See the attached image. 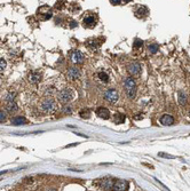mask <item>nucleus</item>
Segmentation results:
<instances>
[{
    "label": "nucleus",
    "mask_w": 190,
    "mask_h": 191,
    "mask_svg": "<svg viewBox=\"0 0 190 191\" xmlns=\"http://www.w3.org/2000/svg\"><path fill=\"white\" fill-rule=\"evenodd\" d=\"M96 23H97V16L96 14H88L86 15L83 20V24H84L85 28L87 29H93L96 26Z\"/></svg>",
    "instance_id": "20e7f679"
},
{
    "label": "nucleus",
    "mask_w": 190,
    "mask_h": 191,
    "mask_svg": "<svg viewBox=\"0 0 190 191\" xmlns=\"http://www.w3.org/2000/svg\"><path fill=\"white\" fill-rule=\"evenodd\" d=\"M80 70L77 68V66H71L69 70H68V78L70 79V80H77L79 77H80Z\"/></svg>",
    "instance_id": "1a4fd4ad"
},
{
    "label": "nucleus",
    "mask_w": 190,
    "mask_h": 191,
    "mask_svg": "<svg viewBox=\"0 0 190 191\" xmlns=\"http://www.w3.org/2000/svg\"><path fill=\"white\" fill-rule=\"evenodd\" d=\"M134 14H135V16H136L137 19H146L149 15L148 7L144 6V5H141V6H139L136 9H135Z\"/></svg>",
    "instance_id": "6e6552de"
},
{
    "label": "nucleus",
    "mask_w": 190,
    "mask_h": 191,
    "mask_svg": "<svg viewBox=\"0 0 190 191\" xmlns=\"http://www.w3.org/2000/svg\"><path fill=\"white\" fill-rule=\"evenodd\" d=\"M79 115L81 118H89L91 117V111L89 110H81Z\"/></svg>",
    "instance_id": "a878e982"
},
{
    "label": "nucleus",
    "mask_w": 190,
    "mask_h": 191,
    "mask_svg": "<svg viewBox=\"0 0 190 191\" xmlns=\"http://www.w3.org/2000/svg\"><path fill=\"white\" fill-rule=\"evenodd\" d=\"M159 51V46L157 43H150L148 46V52L150 54H156Z\"/></svg>",
    "instance_id": "4be33fe9"
},
{
    "label": "nucleus",
    "mask_w": 190,
    "mask_h": 191,
    "mask_svg": "<svg viewBox=\"0 0 190 191\" xmlns=\"http://www.w3.org/2000/svg\"><path fill=\"white\" fill-rule=\"evenodd\" d=\"M127 71L131 76H139L141 72V65L137 62H131L127 64Z\"/></svg>",
    "instance_id": "0eeeda50"
},
{
    "label": "nucleus",
    "mask_w": 190,
    "mask_h": 191,
    "mask_svg": "<svg viewBox=\"0 0 190 191\" xmlns=\"http://www.w3.org/2000/svg\"><path fill=\"white\" fill-rule=\"evenodd\" d=\"M52 11L47 7V6H42L38 9V17L41 20V21H47L49 19H52Z\"/></svg>",
    "instance_id": "423d86ee"
},
{
    "label": "nucleus",
    "mask_w": 190,
    "mask_h": 191,
    "mask_svg": "<svg viewBox=\"0 0 190 191\" xmlns=\"http://www.w3.org/2000/svg\"><path fill=\"white\" fill-rule=\"evenodd\" d=\"M76 25H77V23H76L74 21H71V24H70V26H71V28H74Z\"/></svg>",
    "instance_id": "7c9ffc66"
},
{
    "label": "nucleus",
    "mask_w": 190,
    "mask_h": 191,
    "mask_svg": "<svg viewBox=\"0 0 190 191\" xmlns=\"http://www.w3.org/2000/svg\"><path fill=\"white\" fill-rule=\"evenodd\" d=\"M11 124L14 126H21V125H25L26 124V119L21 116H17V117L11 118Z\"/></svg>",
    "instance_id": "f3484780"
},
{
    "label": "nucleus",
    "mask_w": 190,
    "mask_h": 191,
    "mask_svg": "<svg viewBox=\"0 0 190 191\" xmlns=\"http://www.w3.org/2000/svg\"><path fill=\"white\" fill-rule=\"evenodd\" d=\"M158 156H159V157H164V158H174L173 156H171V155H167V153H163V152H159Z\"/></svg>",
    "instance_id": "c85d7f7f"
},
{
    "label": "nucleus",
    "mask_w": 190,
    "mask_h": 191,
    "mask_svg": "<svg viewBox=\"0 0 190 191\" xmlns=\"http://www.w3.org/2000/svg\"><path fill=\"white\" fill-rule=\"evenodd\" d=\"M6 65H7L6 60L5 58H0V71H4L5 68H6Z\"/></svg>",
    "instance_id": "bb28decb"
},
{
    "label": "nucleus",
    "mask_w": 190,
    "mask_h": 191,
    "mask_svg": "<svg viewBox=\"0 0 190 191\" xmlns=\"http://www.w3.org/2000/svg\"><path fill=\"white\" fill-rule=\"evenodd\" d=\"M143 47V41L141 39H135L134 43H133V48L134 51H141Z\"/></svg>",
    "instance_id": "412c9836"
},
{
    "label": "nucleus",
    "mask_w": 190,
    "mask_h": 191,
    "mask_svg": "<svg viewBox=\"0 0 190 191\" xmlns=\"http://www.w3.org/2000/svg\"><path fill=\"white\" fill-rule=\"evenodd\" d=\"M97 78H99V80L101 81V83H103V84H108L109 83V76L106 72L104 71H100L99 73H97Z\"/></svg>",
    "instance_id": "a211bd4d"
},
{
    "label": "nucleus",
    "mask_w": 190,
    "mask_h": 191,
    "mask_svg": "<svg viewBox=\"0 0 190 191\" xmlns=\"http://www.w3.org/2000/svg\"><path fill=\"white\" fill-rule=\"evenodd\" d=\"M71 61L74 64H81L84 63V55L79 51H74L71 54Z\"/></svg>",
    "instance_id": "9b49d317"
},
{
    "label": "nucleus",
    "mask_w": 190,
    "mask_h": 191,
    "mask_svg": "<svg viewBox=\"0 0 190 191\" xmlns=\"http://www.w3.org/2000/svg\"><path fill=\"white\" fill-rule=\"evenodd\" d=\"M7 119V113L5 112V111H2V110H0V123H2V121H5Z\"/></svg>",
    "instance_id": "cd10ccee"
},
{
    "label": "nucleus",
    "mask_w": 190,
    "mask_h": 191,
    "mask_svg": "<svg viewBox=\"0 0 190 191\" xmlns=\"http://www.w3.org/2000/svg\"><path fill=\"white\" fill-rule=\"evenodd\" d=\"M124 87L126 91V94L128 96V98H134L135 94H136V84L134 81V79L132 77H127L124 81Z\"/></svg>",
    "instance_id": "f03ea898"
},
{
    "label": "nucleus",
    "mask_w": 190,
    "mask_h": 191,
    "mask_svg": "<svg viewBox=\"0 0 190 191\" xmlns=\"http://www.w3.org/2000/svg\"><path fill=\"white\" fill-rule=\"evenodd\" d=\"M160 124L164 126H172L174 124V118L171 115H163L160 117Z\"/></svg>",
    "instance_id": "ddd939ff"
},
{
    "label": "nucleus",
    "mask_w": 190,
    "mask_h": 191,
    "mask_svg": "<svg viewBox=\"0 0 190 191\" xmlns=\"http://www.w3.org/2000/svg\"><path fill=\"white\" fill-rule=\"evenodd\" d=\"M40 79H41V74H40V72H38V71H33V72H31V73L29 74V81L31 84L38 83Z\"/></svg>",
    "instance_id": "dca6fc26"
},
{
    "label": "nucleus",
    "mask_w": 190,
    "mask_h": 191,
    "mask_svg": "<svg viewBox=\"0 0 190 191\" xmlns=\"http://www.w3.org/2000/svg\"><path fill=\"white\" fill-rule=\"evenodd\" d=\"M114 180L112 179H103V180L100 182V188L102 190H112V187H114Z\"/></svg>",
    "instance_id": "f8f14e48"
},
{
    "label": "nucleus",
    "mask_w": 190,
    "mask_h": 191,
    "mask_svg": "<svg viewBox=\"0 0 190 191\" xmlns=\"http://www.w3.org/2000/svg\"><path fill=\"white\" fill-rule=\"evenodd\" d=\"M6 109H7V111H8L9 113H14V112H16V111L19 110V106H17V104H16L14 101H11V102H8Z\"/></svg>",
    "instance_id": "6ab92c4d"
},
{
    "label": "nucleus",
    "mask_w": 190,
    "mask_h": 191,
    "mask_svg": "<svg viewBox=\"0 0 190 191\" xmlns=\"http://www.w3.org/2000/svg\"><path fill=\"white\" fill-rule=\"evenodd\" d=\"M124 2H129V1H132V0H123Z\"/></svg>",
    "instance_id": "2f4dec72"
},
{
    "label": "nucleus",
    "mask_w": 190,
    "mask_h": 191,
    "mask_svg": "<svg viewBox=\"0 0 190 191\" xmlns=\"http://www.w3.org/2000/svg\"><path fill=\"white\" fill-rule=\"evenodd\" d=\"M96 115L99 116V117L101 118V119H109L110 118V111L106 109V108H99L97 110H96Z\"/></svg>",
    "instance_id": "4468645a"
},
{
    "label": "nucleus",
    "mask_w": 190,
    "mask_h": 191,
    "mask_svg": "<svg viewBox=\"0 0 190 191\" xmlns=\"http://www.w3.org/2000/svg\"><path fill=\"white\" fill-rule=\"evenodd\" d=\"M125 121V116L124 115H120V113H118L115 116V123H116L117 125H119V124H121V123H124Z\"/></svg>",
    "instance_id": "b1692460"
},
{
    "label": "nucleus",
    "mask_w": 190,
    "mask_h": 191,
    "mask_svg": "<svg viewBox=\"0 0 190 191\" xmlns=\"http://www.w3.org/2000/svg\"><path fill=\"white\" fill-rule=\"evenodd\" d=\"M86 45H87L88 48H91V49H95V48H97V47L100 46V43H99L97 39H89V40H87Z\"/></svg>",
    "instance_id": "aec40b11"
},
{
    "label": "nucleus",
    "mask_w": 190,
    "mask_h": 191,
    "mask_svg": "<svg viewBox=\"0 0 190 191\" xmlns=\"http://www.w3.org/2000/svg\"><path fill=\"white\" fill-rule=\"evenodd\" d=\"M109 1H110V4L114 5V6H117V5H119V4L121 2V0H109Z\"/></svg>",
    "instance_id": "c756f323"
},
{
    "label": "nucleus",
    "mask_w": 190,
    "mask_h": 191,
    "mask_svg": "<svg viewBox=\"0 0 190 191\" xmlns=\"http://www.w3.org/2000/svg\"><path fill=\"white\" fill-rule=\"evenodd\" d=\"M74 91H72L71 88H68V87L61 89V91L57 93V98H59V101H60L61 103H63V104H66V103L71 102V101L74 100Z\"/></svg>",
    "instance_id": "7ed1b4c3"
},
{
    "label": "nucleus",
    "mask_w": 190,
    "mask_h": 191,
    "mask_svg": "<svg viewBox=\"0 0 190 191\" xmlns=\"http://www.w3.org/2000/svg\"><path fill=\"white\" fill-rule=\"evenodd\" d=\"M178 101L182 106H184L188 102V94L184 91H179L178 92Z\"/></svg>",
    "instance_id": "2eb2a0df"
},
{
    "label": "nucleus",
    "mask_w": 190,
    "mask_h": 191,
    "mask_svg": "<svg viewBox=\"0 0 190 191\" xmlns=\"http://www.w3.org/2000/svg\"><path fill=\"white\" fill-rule=\"evenodd\" d=\"M57 109L56 102L54 101L52 97H47L40 103V110L45 113H54Z\"/></svg>",
    "instance_id": "f257e3e1"
},
{
    "label": "nucleus",
    "mask_w": 190,
    "mask_h": 191,
    "mask_svg": "<svg viewBox=\"0 0 190 191\" xmlns=\"http://www.w3.org/2000/svg\"><path fill=\"white\" fill-rule=\"evenodd\" d=\"M118 98H119V95H118V92L116 89H108L104 93V100L106 102L111 103V104L116 103L118 101Z\"/></svg>",
    "instance_id": "39448f33"
},
{
    "label": "nucleus",
    "mask_w": 190,
    "mask_h": 191,
    "mask_svg": "<svg viewBox=\"0 0 190 191\" xmlns=\"http://www.w3.org/2000/svg\"><path fill=\"white\" fill-rule=\"evenodd\" d=\"M62 113L64 115H72V108L70 105H65L62 109Z\"/></svg>",
    "instance_id": "393cba45"
},
{
    "label": "nucleus",
    "mask_w": 190,
    "mask_h": 191,
    "mask_svg": "<svg viewBox=\"0 0 190 191\" xmlns=\"http://www.w3.org/2000/svg\"><path fill=\"white\" fill-rule=\"evenodd\" d=\"M15 96H16V92H13V91H11V92H9L7 95L5 96V101H6V102H11V101H14Z\"/></svg>",
    "instance_id": "5701e85b"
},
{
    "label": "nucleus",
    "mask_w": 190,
    "mask_h": 191,
    "mask_svg": "<svg viewBox=\"0 0 190 191\" xmlns=\"http://www.w3.org/2000/svg\"><path fill=\"white\" fill-rule=\"evenodd\" d=\"M128 189V182L125 180H118L114 183V187H112V190L115 191H123L127 190Z\"/></svg>",
    "instance_id": "9d476101"
}]
</instances>
